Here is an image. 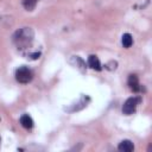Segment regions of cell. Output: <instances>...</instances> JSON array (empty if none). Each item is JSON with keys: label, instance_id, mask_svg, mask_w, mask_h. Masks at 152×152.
Returning a JSON list of instances; mask_svg holds the SVG:
<instances>
[{"label": "cell", "instance_id": "1", "mask_svg": "<svg viewBox=\"0 0 152 152\" xmlns=\"http://www.w3.org/2000/svg\"><path fill=\"white\" fill-rule=\"evenodd\" d=\"M33 38L34 32L31 27H21L17 30L12 36V40L19 50L28 49L33 43Z\"/></svg>", "mask_w": 152, "mask_h": 152}, {"label": "cell", "instance_id": "2", "mask_svg": "<svg viewBox=\"0 0 152 152\" xmlns=\"http://www.w3.org/2000/svg\"><path fill=\"white\" fill-rule=\"evenodd\" d=\"M32 77H33V72L27 66H20L15 71V80L19 83H23V84L28 83V82H31Z\"/></svg>", "mask_w": 152, "mask_h": 152}, {"label": "cell", "instance_id": "3", "mask_svg": "<svg viewBox=\"0 0 152 152\" xmlns=\"http://www.w3.org/2000/svg\"><path fill=\"white\" fill-rule=\"evenodd\" d=\"M141 99L139 96H133V97H129L125 101L124 106H122V113L126 114V115H131L135 112L138 104L140 103Z\"/></svg>", "mask_w": 152, "mask_h": 152}, {"label": "cell", "instance_id": "4", "mask_svg": "<svg viewBox=\"0 0 152 152\" xmlns=\"http://www.w3.org/2000/svg\"><path fill=\"white\" fill-rule=\"evenodd\" d=\"M127 83H128V87L131 88V90H133L134 93H138V91L141 90V87H140V83H139V78H138L137 75H134V74L129 75Z\"/></svg>", "mask_w": 152, "mask_h": 152}, {"label": "cell", "instance_id": "5", "mask_svg": "<svg viewBox=\"0 0 152 152\" xmlns=\"http://www.w3.org/2000/svg\"><path fill=\"white\" fill-rule=\"evenodd\" d=\"M118 150L121 151V152H132L134 150V145L131 140H122L119 146H118Z\"/></svg>", "mask_w": 152, "mask_h": 152}, {"label": "cell", "instance_id": "6", "mask_svg": "<svg viewBox=\"0 0 152 152\" xmlns=\"http://www.w3.org/2000/svg\"><path fill=\"white\" fill-rule=\"evenodd\" d=\"M88 65H89L91 69L97 70V71H100V70L102 69V68H101V63H100L99 58H97L96 56H94V55L89 56V58H88Z\"/></svg>", "mask_w": 152, "mask_h": 152}, {"label": "cell", "instance_id": "7", "mask_svg": "<svg viewBox=\"0 0 152 152\" xmlns=\"http://www.w3.org/2000/svg\"><path fill=\"white\" fill-rule=\"evenodd\" d=\"M20 124H21V126H23L24 128H26V129H30V128L33 127V120H32V118H31L30 115H27V114H24V115L20 116Z\"/></svg>", "mask_w": 152, "mask_h": 152}, {"label": "cell", "instance_id": "8", "mask_svg": "<svg viewBox=\"0 0 152 152\" xmlns=\"http://www.w3.org/2000/svg\"><path fill=\"white\" fill-rule=\"evenodd\" d=\"M89 101V97H87V96H82L81 99H80V101L77 102V103H75V107L74 108H69V109H66L68 112H75V110H80V109H82V108H84L86 106H87V102Z\"/></svg>", "mask_w": 152, "mask_h": 152}, {"label": "cell", "instance_id": "9", "mask_svg": "<svg viewBox=\"0 0 152 152\" xmlns=\"http://www.w3.org/2000/svg\"><path fill=\"white\" fill-rule=\"evenodd\" d=\"M121 42H122L124 48H131L132 44H133V38H132V36H131L129 33H125V34L122 36Z\"/></svg>", "mask_w": 152, "mask_h": 152}, {"label": "cell", "instance_id": "10", "mask_svg": "<svg viewBox=\"0 0 152 152\" xmlns=\"http://www.w3.org/2000/svg\"><path fill=\"white\" fill-rule=\"evenodd\" d=\"M39 0H23V5L27 11H33Z\"/></svg>", "mask_w": 152, "mask_h": 152}, {"label": "cell", "instance_id": "11", "mask_svg": "<svg viewBox=\"0 0 152 152\" xmlns=\"http://www.w3.org/2000/svg\"><path fill=\"white\" fill-rule=\"evenodd\" d=\"M0 141H1V139H0Z\"/></svg>", "mask_w": 152, "mask_h": 152}]
</instances>
